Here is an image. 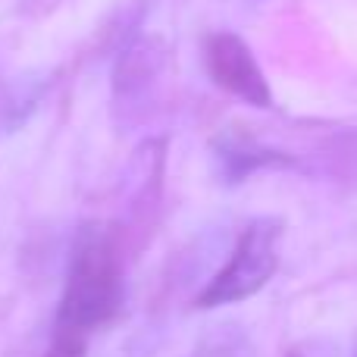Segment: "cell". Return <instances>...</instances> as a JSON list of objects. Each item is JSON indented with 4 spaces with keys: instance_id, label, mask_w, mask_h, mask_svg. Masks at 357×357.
<instances>
[{
    "instance_id": "obj_1",
    "label": "cell",
    "mask_w": 357,
    "mask_h": 357,
    "mask_svg": "<svg viewBox=\"0 0 357 357\" xmlns=\"http://www.w3.org/2000/svg\"><path fill=\"white\" fill-rule=\"evenodd\" d=\"M123 307V254L110 229L85 226L75 235L60 298L56 329L88 333L107 326Z\"/></svg>"
},
{
    "instance_id": "obj_2",
    "label": "cell",
    "mask_w": 357,
    "mask_h": 357,
    "mask_svg": "<svg viewBox=\"0 0 357 357\" xmlns=\"http://www.w3.org/2000/svg\"><path fill=\"white\" fill-rule=\"evenodd\" d=\"M279 235H282V226L276 220L251 222L241 232L229 264L197 295V307H222V304H235L257 295L279 266Z\"/></svg>"
},
{
    "instance_id": "obj_3",
    "label": "cell",
    "mask_w": 357,
    "mask_h": 357,
    "mask_svg": "<svg viewBox=\"0 0 357 357\" xmlns=\"http://www.w3.org/2000/svg\"><path fill=\"white\" fill-rule=\"evenodd\" d=\"M204 60H207L210 79L220 88H226L229 94L241 98L251 107H260V110L273 107L270 85H266L251 47L238 35H229V31L210 35L204 44Z\"/></svg>"
},
{
    "instance_id": "obj_4",
    "label": "cell",
    "mask_w": 357,
    "mask_h": 357,
    "mask_svg": "<svg viewBox=\"0 0 357 357\" xmlns=\"http://www.w3.org/2000/svg\"><path fill=\"white\" fill-rule=\"evenodd\" d=\"M216 151H220L222 167H226V173L232 176V178L248 176L251 169L266 167V163H282V160H285V157L273 154V151L257 148L251 138L235 135V132H229L226 138H220V142H216Z\"/></svg>"
},
{
    "instance_id": "obj_5",
    "label": "cell",
    "mask_w": 357,
    "mask_h": 357,
    "mask_svg": "<svg viewBox=\"0 0 357 357\" xmlns=\"http://www.w3.org/2000/svg\"><path fill=\"white\" fill-rule=\"evenodd\" d=\"M44 357H85V335L69 333V329H56L54 345L47 348Z\"/></svg>"
}]
</instances>
